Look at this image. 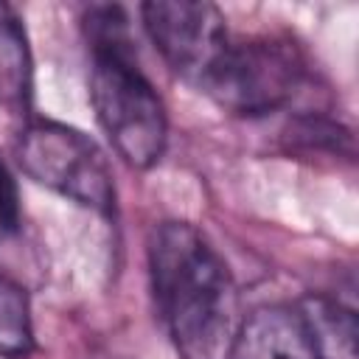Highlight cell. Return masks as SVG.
Here are the masks:
<instances>
[{"label": "cell", "mask_w": 359, "mask_h": 359, "mask_svg": "<svg viewBox=\"0 0 359 359\" xmlns=\"http://www.w3.org/2000/svg\"><path fill=\"white\" fill-rule=\"evenodd\" d=\"M17 163L34 182L81 208L107 213L115 205L109 163L98 143L76 126L59 121L28 123L17 140Z\"/></svg>", "instance_id": "4"}, {"label": "cell", "mask_w": 359, "mask_h": 359, "mask_svg": "<svg viewBox=\"0 0 359 359\" xmlns=\"http://www.w3.org/2000/svg\"><path fill=\"white\" fill-rule=\"evenodd\" d=\"M17 227H20V191L14 174L0 160V230L11 233Z\"/></svg>", "instance_id": "12"}, {"label": "cell", "mask_w": 359, "mask_h": 359, "mask_svg": "<svg viewBox=\"0 0 359 359\" xmlns=\"http://www.w3.org/2000/svg\"><path fill=\"white\" fill-rule=\"evenodd\" d=\"M84 34L90 50H135L129 17L121 6H90L84 11Z\"/></svg>", "instance_id": "11"}, {"label": "cell", "mask_w": 359, "mask_h": 359, "mask_svg": "<svg viewBox=\"0 0 359 359\" xmlns=\"http://www.w3.org/2000/svg\"><path fill=\"white\" fill-rule=\"evenodd\" d=\"M317 359H359L356 311L334 297L311 294L300 306Z\"/></svg>", "instance_id": "7"}, {"label": "cell", "mask_w": 359, "mask_h": 359, "mask_svg": "<svg viewBox=\"0 0 359 359\" xmlns=\"http://www.w3.org/2000/svg\"><path fill=\"white\" fill-rule=\"evenodd\" d=\"M34 62L20 14L0 0V104L22 107L31 98Z\"/></svg>", "instance_id": "8"}, {"label": "cell", "mask_w": 359, "mask_h": 359, "mask_svg": "<svg viewBox=\"0 0 359 359\" xmlns=\"http://www.w3.org/2000/svg\"><path fill=\"white\" fill-rule=\"evenodd\" d=\"M140 17L165 65L199 90L230 42L224 14L202 0H151Z\"/></svg>", "instance_id": "5"}, {"label": "cell", "mask_w": 359, "mask_h": 359, "mask_svg": "<svg viewBox=\"0 0 359 359\" xmlns=\"http://www.w3.org/2000/svg\"><path fill=\"white\" fill-rule=\"evenodd\" d=\"M90 104L115 151L135 168L160 163L168 140L163 98L140 73L135 50H93Z\"/></svg>", "instance_id": "2"}, {"label": "cell", "mask_w": 359, "mask_h": 359, "mask_svg": "<svg viewBox=\"0 0 359 359\" xmlns=\"http://www.w3.org/2000/svg\"><path fill=\"white\" fill-rule=\"evenodd\" d=\"M157 314L180 359H227L238 331L233 275L216 247L188 222H163L149 238Z\"/></svg>", "instance_id": "1"}, {"label": "cell", "mask_w": 359, "mask_h": 359, "mask_svg": "<svg viewBox=\"0 0 359 359\" xmlns=\"http://www.w3.org/2000/svg\"><path fill=\"white\" fill-rule=\"evenodd\" d=\"M286 140L289 146H300V149H314V151H331V154H345L353 157V135L348 126H342L339 121H331L325 115H300L289 123L286 129Z\"/></svg>", "instance_id": "10"}, {"label": "cell", "mask_w": 359, "mask_h": 359, "mask_svg": "<svg viewBox=\"0 0 359 359\" xmlns=\"http://www.w3.org/2000/svg\"><path fill=\"white\" fill-rule=\"evenodd\" d=\"M34 345L31 306L20 283L0 275V356L14 359L28 353Z\"/></svg>", "instance_id": "9"}, {"label": "cell", "mask_w": 359, "mask_h": 359, "mask_svg": "<svg viewBox=\"0 0 359 359\" xmlns=\"http://www.w3.org/2000/svg\"><path fill=\"white\" fill-rule=\"evenodd\" d=\"M306 73V59L292 39H230L199 90L236 115H269L294 101Z\"/></svg>", "instance_id": "3"}, {"label": "cell", "mask_w": 359, "mask_h": 359, "mask_svg": "<svg viewBox=\"0 0 359 359\" xmlns=\"http://www.w3.org/2000/svg\"><path fill=\"white\" fill-rule=\"evenodd\" d=\"M227 359H317L297 306H261L236 331Z\"/></svg>", "instance_id": "6"}]
</instances>
